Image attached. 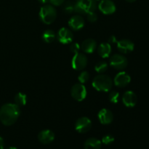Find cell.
<instances>
[{"mask_svg": "<svg viewBox=\"0 0 149 149\" xmlns=\"http://www.w3.org/2000/svg\"><path fill=\"white\" fill-rule=\"evenodd\" d=\"M63 10L66 14H71L74 11V3L71 1H65L63 6Z\"/></svg>", "mask_w": 149, "mask_h": 149, "instance_id": "23", "label": "cell"}, {"mask_svg": "<svg viewBox=\"0 0 149 149\" xmlns=\"http://www.w3.org/2000/svg\"><path fill=\"white\" fill-rule=\"evenodd\" d=\"M49 2L54 6H60L63 4L64 0H49Z\"/></svg>", "mask_w": 149, "mask_h": 149, "instance_id": "29", "label": "cell"}, {"mask_svg": "<svg viewBox=\"0 0 149 149\" xmlns=\"http://www.w3.org/2000/svg\"><path fill=\"white\" fill-rule=\"evenodd\" d=\"M74 39V35L69 29L66 28H62L58 33V39L61 43L67 45L72 42Z\"/></svg>", "mask_w": 149, "mask_h": 149, "instance_id": "10", "label": "cell"}, {"mask_svg": "<svg viewBox=\"0 0 149 149\" xmlns=\"http://www.w3.org/2000/svg\"><path fill=\"white\" fill-rule=\"evenodd\" d=\"M71 94L73 98L75 99L76 100L82 101L87 96V90L83 84H76L71 88Z\"/></svg>", "mask_w": 149, "mask_h": 149, "instance_id": "6", "label": "cell"}, {"mask_svg": "<svg viewBox=\"0 0 149 149\" xmlns=\"http://www.w3.org/2000/svg\"><path fill=\"white\" fill-rule=\"evenodd\" d=\"M131 77L125 71L119 72L114 78V84L118 87H125L130 84Z\"/></svg>", "mask_w": 149, "mask_h": 149, "instance_id": "11", "label": "cell"}, {"mask_svg": "<svg viewBox=\"0 0 149 149\" xmlns=\"http://www.w3.org/2000/svg\"><path fill=\"white\" fill-rule=\"evenodd\" d=\"M137 101L138 98L136 94L132 91H127L122 96V102L127 107H134L136 105Z\"/></svg>", "mask_w": 149, "mask_h": 149, "instance_id": "13", "label": "cell"}, {"mask_svg": "<svg viewBox=\"0 0 149 149\" xmlns=\"http://www.w3.org/2000/svg\"><path fill=\"white\" fill-rule=\"evenodd\" d=\"M102 142L95 138H90L86 140L84 144V149H100Z\"/></svg>", "mask_w": 149, "mask_h": 149, "instance_id": "18", "label": "cell"}, {"mask_svg": "<svg viewBox=\"0 0 149 149\" xmlns=\"http://www.w3.org/2000/svg\"><path fill=\"white\" fill-rule=\"evenodd\" d=\"M92 127V122L89 118L83 116L77 120L75 123V129L79 133H86L90 130Z\"/></svg>", "mask_w": 149, "mask_h": 149, "instance_id": "7", "label": "cell"}, {"mask_svg": "<svg viewBox=\"0 0 149 149\" xmlns=\"http://www.w3.org/2000/svg\"><path fill=\"white\" fill-rule=\"evenodd\" d=\"M38 1L40 3H42V4H46V3L49 1V0H38Z\"/></svg>", "mask_w": 149, "mask_h": 149, "instance_id": "32", "label": "cell"}, {"mask_svg": "<svg viewBox=\"0 0 149 149\" xmlns=\"http://www.w3.org/2000/svg\"><path fill=\"white\" fill-rule=\"evenodd\" d=\"M55 39V33L52 30L48 29L44 31L42 34V39L46 43H51L53 42Z\"/></svg>", "mask_w": 149, "mask_h": 149, "instance_id": "20", "label": "cell"}, {"mask_svg": "<svg viewBox=\"0 0 149 149\" xmlns=\"http://www.w3.org/2000/svg\"><path fill=\"white\" fill-rule=\"evenodd\" d=\"M80 49V46L78 43L75 42V43L71 44V45L70 46V50L74 54H77L79 52V50Z\"/></svg>", "mask_w": 149, "mask_h": 149, "instance_id": "28", "label": "cell"}, {"mask_svg": "<svg viewBox=\"0 0 149 149\" xmlns=\"http://www.w3.org/2000/svg\"><path fill=\"white\" fill-rule=\"evenodd\" d=\"M68 26L75 31L80 30L84 26V20L81 16L74 15L68 21Z\"/></svg>", "mask_w": 149, "mask_h": 149, "instance_id": "16", "label": "cell"}, {"mask_svg": "<svg viewBox=\"0 0 149 149\" xmlns=\"http://www.w3.org/2000/svg\"><path fill=\"white\" fill-rule=\"evenodd\" d=\"M113 141H114L113 136H112L111 135H106L103 137L101 142L102 143L105 144V145H110Z\"/></svg>", "mask_w": 149, "mask_h": 149, "instance_id": "26", "label": "cell"}, {"mask_svg": "<svg viewBox=\"0 0 149 149\" xmlns=\"http://www.w3.org/2000/svg\"><path fill=\"white\" fill-rule=\"evenodd\" d=\"M6 149H17V148H15V147L11 146V147H8V148H7Z\"/></svg>", "mask_w": 149, "mask_h": 149, "instance_id": "34", "label": "cell"}, {"mask_svg": "<svg viewBox=\"0 0 149 149\" xmlns=\"http://www.w3.org/2000/svg\"><path fill=\"white\" fill-rule=\"evenodd\" d=\"M20 114V109L15 103H6L0 109V121L5 126L15 123Z\"/></svg>", "mask_w": 149, "mask_h": 149, "instance_id": "1", "label": "cell"}, {"mask_svg": "<svg viewBox=\"0 0 149 149\" xmlns=\"http://www.w3.org/2000/svg\"><path fill=\"white\" fill-rule=\"evenodd\" d=\"M26 102H27V96L23 93H18L15 97V104L18 106L19 107L25 106Z\"/></svg>", "mask_w": 149, "mask_h": 149, "instance_id": "21", "label": "cell"}, {"mask_svg": "<svg viewBox=\"0 0 149 149\" xmlns=\"http://www.w3.org/2000/svg\"><path fill=\"white\" fill-rule=\"evenodd\" d=\"M109 100L113 103H117L119 100V93L116 91H111L109 93Z\"/></svg>", "mask_w": 149, "mask_h": 149, "instance_id": "24", "label": "cell"}, {"mask_svg": "<svg viewBox=\"0 0 149 149\" xmlns=\"http://www.w3.org/2000/svg\"><path fill=\"white\" fill-rule=\"evenodd\" d=\"M97 8L95 0H78L74 4V12L79 14H87L90 12H95Z\"/></svg>", "mask_w": 149, "mask_h": 149, "instance_id": "4", "label": "cell"}, {"mask_svg": "<svg viewBox=\"0 0 149 149\" xmlns=\"http://www.w3.org/2000/svg\"><path fill=\"white\" fill-rule=\"evenodd\" d=\"M87 20L91 23H94L97 20V16L95 12H90V13H87Z\"/></svg>", "mask_w": 149, "mask_h": 149, "instance_id": "27", "label": "cell"}, {"mask_svg": "<svg viewBox=\"0 0 149 149\" xmlns=\"http://www.w3.org/2000/svg\"><path fill=\"white\" fill-rule=\"evenodd\" d=\"M0 149H4V142L1 137H0Z\"/></svg>", "mask_w": 149, "mask_h": 149, "instance_id": "31", "label": "cell"}, {"mask_svg": "<svg viewBox=\"0 0 149 149\" xmlns=\"http://www.w3.org/2000/svg\"><path fill=\"white\" fill-rule=\"evenodd\" d=\"M108 66H109V65H108L107 63L105 62V61H100L96 64L95 69L99 74H103L107 71Z\"/></svg>", "mask_w": 149, "mask_h": 149, "instance_id": "22", "label": "cell"}, {"mask_svg": "<svg viewBox=\"0 0 149 149\" xmlns=\"http://www.w3.org/2000/svg\"><path fill=\"white\" fill-rule=\"evenodd\" d=\"M117 48L122 53L127 54L133 51L135 45L130 39H122L117 42Z\"/></svg>", "mask_w": 149, "mask_h": 149, "instance_id": "12", "label": "cell"}, {"mask_svg": "<svg viewBox=\"0 0 149 149\" xmlns=\"http://www.w3.org/2000/svg\"><path fill=\"white\" fill-rule=\"evenodd\" d=\"M38 139L39 142L42 144H49L55 140V134L52 130H44L41 131L38 135Z\"/></svg>", "mask_w": 149, "mask_h": 149, "instance_id": "15", "label": "cell"}, {"mask_svg": "<svg viewBox=\"0 0 149 149\" xmlns=\"http://www.w3.org/2000/svg\"><path fill=\"white\" fill-rule=\"evenodd\" d=\"M97 47V43L93 39H85L81 45V48L86 53H93Z\"/></svg>", "mask_w": 149, "mask_h": 149, "instance_id": "17", "label": "cell"}, {"mask_svg": "<svg viewBox=\"0 0 149 149\" xmlns=\"http://www.w3.org/2000/svg\"><path fill=\"white\" fill-rule=\"evenodd\" d=\"M93 86L97 91L109 92L113 86V81L109 76L100 74L93 79Z\"/></svg>", "mask_w": 149, "mask_h": 149, "instance_id": "2", "label": "cell"}, {"mask_svg": "<svg viewBox=\"0 0 149 149\" xmlns=\"http://www.w3.org/2000/svg\"><path fill=\"white\" fill-rule=\"evenodd\" d=\"M98 119L102 125H109L113 122V115L110 110L107 109H103L99 111Z\"/></svg>", "mask_w": 149, "mask_h": 149, "instance_id": "14", "label": "cell"}, {"mask_svg": "<svg viewBox=\"0 0 149 149\" xmlns=\"http://www.w3.org/2000/svg\"><path fill=\"white\" fill-rule=\"evenodd\" d=\"M111 52V47L109 43H106V42L101 43L97 47L98 55L103 58H108L110 55Z\"/></svg>", "mask_w": 149, "mask_h": 149, "instance_id": "19", "label": "cell"}, {"mask_svg": "<svg viewBox=\"0 0 149 149\" xmlns=\"http://www.w3.org/2000/svg\"><path fill=\"white\" fill-rule=\"evenodd\" d=\"M57 17V12L55 7L50 4H45L39 11V17L45 24H51L55 21Z\"/></svg>", "mask_w": 149, "mask_h": 149, "instance_id": "3", "label": "cell"}, {"mask_svg": "<svg viewBox=\"0 0 149 149\" xmlns=\"http://www.w3.org/2000/svg\"><path fill=\"white\" fill-rule=\"evenodd\" d=\"M90 79V74L87 71H83L81 74H79L78 77L79 81H80V83L81 84H84V83H86Z\"/></svg>", "mask_w": 149, "mask_h": 149, "instance_id": "25", "label": "cell"}, {"mask_svg": "<svg viewBox=\"0 0 149 149\" xmlns=\"http://www.w3.org/2000/svg\"><path fill=\"white\" fill-rule=\"evenodd\" d=\"M99 10L105 15L113 14L116 11V5L111 0H102L98 5Z\"/></svg>", "mask_w": 149, "mask_h": 149, "instance_id": "9", "label": "cell"}, {"mask_svg": "<svg viewBox=\"0 0 149 149\" xmlns=\"http://www.w3.org/2000/svg\"><path fill=\"white\" fill-rule=\"evenodd\" d=\"M72 67L74 69L77 70V71H80V70H83L87 64V58L85 55L83 53H78L75 54L72 59Z\"/></svg>", "mask_w": 149, "mask_h": 149, "instance_id": "8", "label": "cell"}, {"mask_svg": "<svg viewBox=\"0 0 149 149\" xmlns=\"http://www.w3.org/2000/svg\"><path fill=\"white\" fill-rule=\"evenodd\" d=\"M109 43H112V44H113V43H115V42H116V36H110V38H109Z\"/></svg>", "mask_w": 149, "mask_h": 149, "instance_id": "30", "label": "cell"}, {"mask_svg": "<svg viewBox=\"0 0 149 149\" xmlns=\"http://www.w3.org/2000/svg\"><path fill=\"white\" fill-rule=\"evenodd\" d=\"M110 65L116 70H123L127 67L128 63L127 59L124 55L115 54L110 58Z\"/></svg>", "mask_w": 149, "mask_h": 149, "instance_id": "5", "label": "cell"}, {"mask_svg": "<svg viewBox=\"0 0 149 149\" xmlns=\"http://www.w3.org/2000/svg\"><path fill=\"white\" fill-rule=\"evenodd\" d=\"M125 1H127V2H129V3H132V2H134V1H136V0H125Z\"/></svg>", "mask_w": 149, "mask_h": 149, "instance_id": "33", "label": "cell"}]
</instances>
